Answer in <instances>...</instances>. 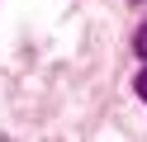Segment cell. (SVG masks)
<instances>
[{
	"instance_id": "cell-1",
	"label": "cell",
	"mask_w": 147,
	"mask_h": 142,
	"mask_svg": "<svg viewBox=\"0 0 147 142\" xmlns=\"http://www.w3.org/2000/svg\"><path fill=\"white\" fill-rule=\"evenodd\" d=\"M133 47H138V57H147V24L138 28V38H133Z\"/></svg>"
},
{
	"instance_id": "cell-2",
	"label": "cell",
	"mask_w": 147,
	"mask_h": 142,
	"mask_svg": "<svg viewBox=\"0 0 147 142\" xmlns=\"http://www.w3.org/2000/svg\"><path fill=\"white\" fill-rule=\"evenodd\" d=\"M133 85H138V95H142V104H147V66L138 71V81H133Z\"/></svg>"
}]
</instances>
